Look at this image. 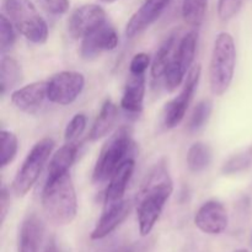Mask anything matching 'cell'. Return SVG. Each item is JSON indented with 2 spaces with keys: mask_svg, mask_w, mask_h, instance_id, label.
<instances>
[{
  "mask_svg": "<svg viewBox=\"0 0 252 252\" xmlns=\"http://www.w3.org/2000/svg\"><path fill=\"white\" fill-rule=\"evenodd\" d=\"M172 191L174 184L164 165L157 166L148 175L138 194L137 213L140 235H149L159 220Z\"/></svg>",
  "mask_w": 252,
  "mask_h": 252,
  "instance_id": "6da1fadb",
  "label": "cell"
},
{
  "mask_svg": "<svg viewBox=\"0 0 252 252\" xmlns=\"http://www.w3.org/2000/svg\"><path fill=\"white\" fill-rule=\"evenodd\" d=\"M42 207L47 218L56 225H66L75 219L78 198L69 172L56 181L44 184Z\"/></svg>",
  "mask_w": 252,
  "mask_h": 252,
  "instance_id": "7a4b0ae2",
  "label": "cell"
},
{
  "mask_svg": "<svg viewBox=\"0 0 252 252\" xmlns=\"http://www.w3.org/2000/svg\"><path fill=\"white\" fill-rule=\"evenodd\" d=\"M236 65V47L233 36L220 32L214 41L209 64V85L212 93L221 96L228 91Z\"/></svg>",
  "mask_w": 252,
  "mask_h": 252,
  "instance_id": "3957f363",
  "label": "cell"
},
{
  "mask_svg": "<svg viewBox=\"0 0 252 252\" xmlns=\"http://www.w3.org/2000/svg\"><path fill=\"white\" fill-rule=\"evenodd\" d=\"M132 129L121 127L106 140L93 171L94 184H103L112 177L118 167L128 159L132 148Z\"/></svg>",
  "mask_w": 252,
  "mask_h": 252,
  "instance_id": "277c9868",
  "label": "cell"
},
{
  "mask_svg": "<svg viewBox=\"0 0 252 252\" xmlns=\"http://www.w3.org/2000/svg\"><path fill=\"white\" fill-rule=\"evenodd\" d=\"M4 10L25 38L37 44L48 39V25L30 0H5Z\"/></svg>",
  "mask_w": 252,
  "mask_h": 252,
  "instance_id": "5b68a950",
  "label": "cell"
},
{
  "mask_svg": "<svg viewBox=\"0 0 252 252\" xmlns=\"http://www.w3.org/2000/svg\"><path fill=\"white\" fill-rule=\"evenodd\" d=\"M54 148V142L51 138H43L33 145L26 159L22 162L12 181V191L16 196L24 197L33 187L38 180L44 164L49 159Z\"/></svg>",
  "mask_w": 252,
  "mask_h": 252,
  "instance_id": "8992f818",
  "label": "cell"
},
{
  "mask_svg": "<svg viewBox=\"0 0 252 252\" xmlns=\"http://www.w3.org/2000/svg\"><path fill=\"white\" fill-rule=\"evenodd\" d=\"M197 41H198L197 32L189 31L182 37L179 46L176 47V51L172 54V58L164 75L165 86L170 93L176 90L185 80V76L194 61Z\"/></svg>",
  "mask_w": 252,
  "mask_h": 252,
  "instance_id": "52a82bcc",
  "label": "cell"
},
{
  "mask_svg": "<svg viewBox=\"0 0 252 252\" xmlns=\"http://www.w3.org/2000/svg\"><path fill=\"white\" fill-rule=\"evenodd\" d=\"M201 71V65H197L193 69H191L187 74L186 81H185L181 93L165 105L164 111H162V122L167 129H171V128L179 126L186 116L189 103L193 98L194 91L198 86Z\"/></svg>",
  "mask_w": 252,
  "mask_h": 252,
  "instance_id": "ba28073f",
  "label": "cell"
},
{
  "mask_svg": "<svg viewBox=\"0 0 252 252\" xmlns=\"http://www.w3.org/2000/svg\"><path fill=\"white\" fill-rule=\"evenodd\" d=\"M85 86V78L79 71L65 70L56 74L47 81V97L61 106L73 103Z\"/></svg>",
  "mask_w": 252,
  "mask_h": 252,
  "instance_id": "9c48e42d",
  "label": "cell"
},
{
  "mask_svg": "<svg viewBox=\"0 0 252 252\" xmlns=\"http://www.w3.org/2000/svg\"><path fill=\"white\" fill-rule=\"evenodd\" d=\"M107 21L105 10L96 4H86L78 7L70 15L68 21V32L74 39L84 37Z\"/></svg>",
  "mask_w": 252,
  "mask_h": 252,
  "instance_id": "30bf717a",
  "label": "cell"
},
{
  "mask_svg": "<svg viewBox=\"0 0 252 252\" xmlns=\"http://www.w3.org/2000/svg\"><path fill=\"white\" fill-rule=\"evenodd\" d=\"M118 33L115 27L106 21L81 39L80 54L84 59H94L102 52L113 51L118 46Z\"/></svg>",
  "mask_w": 252,
  "mask_h": 252,
  "instance_id": "8fae6325",
  "label": "cell"
},
{
  "mask_svg": "<svg viewBox=\"0 0 252 252\" xmlns=\"http://www.w3.org/2000/svg\"><path fill=\"white\" fill-rule=\"evenodd\" d=\"M132 208L133 202L130 199H123L118 203L103 206V212L91 233V239L101 240L113 233L128 218Z\"/></svg>",
  "mask_w": 252,
  "mask_h": 252,
  "instance_id": "7c38bea8",
  "label": "cell"
},
{
  "mask_svg": "<svg viewBox=\"0 0 252 252\" xmlns=\"http://www.w3.org/2000/svg\"><path fill=\"white\" fill-rule=\"evenodd\" d=\"M228 221V212L223 203L218 201L206 202L194 216L197 228L211 235H218L225 231Z\"/></svg>",
  "mask_w": 252,
  "mask_h": 252,
  "instance_id": "4fadbf2b",
  "label": "cell"
},
{
  "mask_svg": "<svg viewBox=\"0 0 252 252\" xmlns=\"http://www.w3.org/2000/svg\"><path fill=\"white\" fill-rule=\"evenodd\" d=\"M171 0H145L142 6L133 14L126 26V34L133 38L154 24Z\"/></svg>",
  "mask_w": 252,
  "mask_h": 252,
  "instance_id": "5bb4252c",
  "label": "cell"
},
{
  "mask_svg": "<svg viewBox=\"0 0 252 252\" xmlns=\"http://www.w3.org/2000/svg\"><path fill=\"white\" fill-rule=\"evenodd\" d=\"M47 97V81H34L11 94V103L19 111L29 115L37 113Z\"/></svg>",
  "mask_w": 252,
  "mask_h": 252,
  "instance_id": "9a60e30c",
  "label": "cell"
},
{
  "mask_svg": "<svg viewBox=\"0 0 252 252\" xmlns=\"http://www.w3.org/2000/svg\"><path fill=\"white\" fill-rule=\"evenodd\" d=\"M135 161L133 158H128L122 165L117 169V171L112 175L108 182V187L105 192V206L118 203L123 201V196L126 193L128 184H129L132 175L134 172Z\"/></svg>",
  "mask_w": 252,
  "mask_h": 252,
  "instance_id": "2e32d148",
  "label": "cell"
},
{
  "mask_svg": "<svg viewBox=\"0 0 252 252\" xmlns=\"http://www.w3.org/2000/svg\"><path fill=\"white\" fill-rule=\"evenodd\" d=\"M44 226L36 214H29L22 221L19 234V252H38Z\"/></svg>",
  "mask_w": 252,
  "mask_h": 252,
  "instance_id": "e0dca14e",
  "label": "cell"
},
{
  "mask_svg": "<svg viewBox=\"0 0 252 252\" xmlns=\"http://www.w3.org/2000/svg\"><path fill=\"white\" fill-rule=\"evenodd\" d=\"M78 149V143H66L61 149L57 150L56 154L52 157L51 162H49L46 184L56 181L61 176L68 174L69 169L75 161Z\"/></svg>",
  "mask_w": 252,
  "mask_h": 252,
  "instance_id": "ac0fdd59",
  "label": "cell"
},
{
  "mask_svg": "<svg viewBox=\"0 0 252 252\" xmlns=\"http://www.w3.org/2000/svg\"><path fill=\"white\" fill-rule=\"evenodd\" d=\"M145 95V75H133L126 83L123 90L121 106L125 111L129 113H139L143 110Z\"/></svg>",
  "mask_w": 252,
  "mask_h": 252,
  "instance_id": "d6986e66",
  "label": "cell"
},
{
  "mask_svg": "<svg viewBox=\"0 0 252 252\" xmlns=\"http://www.w3.org/2000/svg\"><path fill=\"white\" fill-rule=\"evenodd\" d=\"M117 106L113 103V101L111 98H107L102 103L100 113H98L93 127H91L90 133H89V139L91 142H95V140L106 137L112 130L113 126H115L116 121H117Z\"/></svg>",
  "mask_w": 252,
  "mask_h": 252,
  "instance_id": "ffe728a7",
  "label": "cell"
},
{
  "mask_svg": "<svg viewBox=\"0 0 252 252\" xmlns=\"http://www.w3.org/2000/svg\"><path fill=\"white\" fill-rule=\"evenodd\" d=\"M21 80V65L11 57H2L0 61V93L1 95L4 96L7 91L19 85Z\"/></svg>",
  "mask_w": 252,
  "mask_h": 252,
  "instance_id": "44dd1931",
  "label": "cell"
},
{
  "mask_svg": "<svg viewBox=\"0 0 252 252\" xmlns=\"http://www.w3.org/2000/svg\"><path fill=\"white\" fill-rule=\"evenodd\" d=\"M175 43H176V34L171 33L164 39V42L160 44L159 49L155 53L152 63V76L155 80L164 78L170 61L172 58V54H174Z\"/></svg>",
  "mask_w": 252,
  "mask_h": 252,
  "instance_id": "7402d4cb",
  "label": "cell"
},
{
  "mask_svg": "<svg viewBox=\"0 0 252 252\" xmlns=\"http://www.w3.org/2000/svg\"><path fill=\"white\" fill-rule=\"evenodd\" d=\"M212 149L209 145L197 142L191 145L187 152V166L192 172H201L206 170L212 162Z\"/></svg>",
  "mask_w": 252,
  "mask_h": 252,
  "instance_id": "603a6c76",
  "label": "cell"
},
{
  "mask_svg": "<svg viewBox=\"0 0 252 252\" xmlns=\"http://www.w3.org/2000/svg\"><path fill=\"white\" fill-rule=\"evenodd\" d=\"M208 0H182V17L189 25L199 27L206 16Z\"/></svg>",
  "mask_w": 252,
  "mask_h": 252,
  "instance_id": "cb8c5ba5",
  "label": "cell"
},
{
  "mask_svg": "<svg viewBox=\"0 0 252 252\" xmlns=\"http://www.w3.org/2000/svg\"><path fill=\"white\" fill-rule=\"evenodd\" d=\"M0 144H1V152H0V166L5 167L12 162L19 150V140L17 137L10 130L2 129L0 132Z\"/></svg>",
  "mask_w": 252,
  "mask_h": 252,
  "instance_id": "d4e9b609",
  "label": "cell"
},
{
  "mask_svg": "<svg viewBox=\"0 0 252 252\" xmlns=\"http://www.w3.org/2000/svg\"><path fill=\"white\" fill-rule=\"evenodd\" d=\"M212 108H213V103H212L211 100H203L197 103L189 121V132H197L208 122L209 117H211Z\"/></svg>",
  "mask_w": 252,
  "mask_h": 252,
  "instance_id": "484cf974",
  "label": "cell"
},
{
  "mask_svg": "<svg viewBox=\"0 0 252 252\" xmlns=\"http://www.w3.org/2000/svg\"><path fill=\"white\" fill-rule=\"evenodd\" d=\"M252 164V148H249L245 152L231 157L221 167L224 175H234L249 169Z\"/></svg>",
  "mask_w": 252,
  "mask_h": 252,
  "instance_id": "4316f807",
  "label": "cell"
},
{
  "mask_svg": "<svg viewBox=\"0 0 252 252\" xmlns=\"http://www.w3.org/2000/svg\"><path fill=\"white\" fill-rule=\"evenodd\" d=\"M86 128V116L84 113H76L64 130V139L66 143H76Z\"/></svg>",
  "mask_w": 252,
  "mask_h": 252,
  "instance_id": "83f0119b",
  "label": "cell"
},
{
  "mask_svg": "<svg viewBox=\"0 0 252 252\" xmlns=\"http://www.w3.org/2000/svg\"><path fill=\"white\" fill-rule=\"evenodd\" d=\"M16 41L14 25L5 15L0 16V51L1 53L10 51Z\"/></svg>",
  "mask_w": 252,
  "mask_h": 252,
  "instance_id": "f1b7e54d",
  "label": "cell"
},
{
  "mask_svg": "<svg viewBox=\"0 0 252 252\" xmlns=\"http://www.w3.org/2000/svg\"><path fill=\"white\" fill-rule=\"evenodd\" d=\"M243 0H219L218 16L221 21H229L233 19L241 9Z\"/></svg>",
  "mask_w": 252,
  "mask_h": 252,
  "instance_id": "f546056e",
  "label": "cell"
},
{
  "mask_svg": "<svg viewBox=\"0 0 252 252\" xmlns=\"http://www.w3.org/2000/svg\"><path fill=\"white\" fill-rule=\"evenodd\" d=\"M42 9L51 15H63L69 9V0H37Z\"/></svg>",
  "mask_w": 252,
  "mask_h": 252,
  "instance_id": "4dcf8cb0",
  "label": "cell"
},
{
  "mask_svg": "<svg viewBox=\"0 0 252 252\" xmlns=\"http://www.w3.org/2000/svg\"><path fill=\"white\" fill-rule=\"evenodd\" d=\"M150 64V56L148 53H137L132 58L129 64V71L133 75H142L145 74Z\"/></svg>",
  "mask_w": 252,
  "mask_h": 252,
  "instance_id": "1f68e13d",
  "label": "cell"
},
{
  "mask_svg": "<svg viewBox=\"0 0 252 252\" xmlns=\"http://www.w3.org/2000/svg\"><path fill=\"white\" fill-rule=\"evenodd\" d=\"M10 208V196L9 192L5 187H2L1 192H0V220H1V224L5 221V218H6V214L9 212Z\"/></svg>",
  "mask_w": 252,
  "mask_h": 252,
  "instance_id": "d6a6232c",
  "label": "cell"
},
{
  "mask_svg": "<svg viewBox=\"0 0 252 252\" xmlns=\"http://www.w3.org/2000/svg\"><path fill=\"white\" fill-rule=\"evenodd\" d=\"M44 252H61L58 249V245L56 243V239L51 238L46 244V248H44Z\"/></svg>",
  "mask_w": 252,
  "mask_h": 252,
  "instance_id": "836d02e7",
  "label": "cell"
},
{
  "mask_svg": "<svg viewBox=\"0 0 252 252\" xmlns=\"http://www.w3.org/2000/svg\"><path fill=\"white\" fill-rule=\"evenodd\" d=\"M112 252H140V250L137 246H122V248L116 249V250Z\"/></svg>",
  "mask_w": 252,
  "mask_h": 252,
  "instance_id": "e575fe53",
  "label": "cell"
},
{
  "mask_svg": "<svg viewBox=\"0 0 252 252\" xmlns=\"http://www.w3.org/2000/svg\"><path fill=\"white\" fill-rule=\"evenodd\" d=\"M235 252H250V251H248L246 249H240V250H236Z\"/></svg>",
  "mask_w": 252,
  "mask_h": 252,
  "instance_id": "d590c367",
  "label": "cell"
},
{
  "mask_svg": "<svg viewBox=\"0 0 252 252\" xmlns=\"http://www.w3.org/2000/svg\"><path fill=\"white\" fill-rule=\"evenodd\" d=\"M101 1H103V2H113V1H116V0H101Z\"/></svg>",
  "mask_w": 252,
  "mask_h": 252,
  "instance_id": "8d00e7d4",
  "label": "cell"
}]
</instances>
